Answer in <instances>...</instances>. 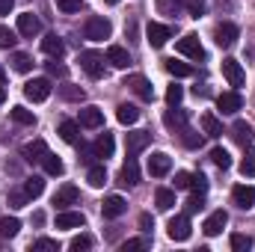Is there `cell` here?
I'll return each instance as SVG.
<instances>
[{
	"instance_id": "obj_1",
	"label": "cell",
	"mask_w": 255,
	"mask_h": 252,
	"mask_svg": "<svg viewBox=\"0 0 255 252\" xmlns=\"http://www.w3.org/2000/svg\"><path fill=\"white\" fill-rule=\"evenodd\" d=\"M77 63H80V68H83L92 80H101V77L107 74V68H104L107 60H104V54H98V51H83Z\"/></svg>"
},
{
	"instance_id": "obj_2",
	"label": "cell",
	"mask_w": 255,
	"mask_h": 252,
	"mask_svg": "<svg viewBox=\"0 0 255 252\" xmlns=\"http://www.w3.org/2000/svg\"><path fill=\"white\" fill-rule=\"evenodd\" d=\"M83 33H86V39H89V42H104V39H110L113 24H110L107 18H101V15H92V18L86 21Z\"/></svg>"
},
{
	"instance_id": "obj_3",
	"label": "cell",
	"mask_w": 255,
	"mask_h": 252,
	"mask_svg": "<svg viewBox=\"0 0 255 252\" xmlns=\"http://www.w3.org/2000/svg\"><path fill=\"white\" fill-rule=\"evenodd\" d=\"M175 51L184 54V57H190V60H205V48H202V42H199L196 33H187L184 39H178L175 42Z\"/></svg>"
},
{
	"instance_id": "obj_4",
	"label": "cell",
	"mask_w": 255,
	"mask_h": 252,
	"mask_svg": "<svg viewBox=\"0 0 255 252\" xmlns=\"http://www.w3.org/2000/svg\"><path fill=\"white\" fill-rule=\"evenodd\" d=\"M145 39H148L151 48H163V45L172 39V27L157 24V21H148V27H145Z\"/></svg>"
},
{
	"instance_id": "obj_5",
	"label": "cell",
	"mask_w": 255,
	"mask_h": 252,
	"mask_svg": "<svg viewBox=\"0 0 255 252\" xmlns=\"http://www.w3.org/2000/svg\"><path fill=\"white\" fill-rule=\"evenodd\" d=\"M51 80L48 77H36V80H27L24 83V95H27V101H45L48 95H51Z\"/></svg>"
},
{
	"instance_id": "obj_6",
	"label": "cell",
	"mask_w": 255,
	"mask_h": 252,
	"mask_svg": "<svg viewBox=\"0 0 255 252\" xmlns=\"http://www.w3.org/2000/svg\"><path fill=\"white\" fill-rule=\"evenodd\" d=\"M151 145V130H130L125 136V148H128V157H136L142 148Z\"/></svg>"
},
{
	"instance_id": "obj_7",
	"label": "cell",
	"mask_w": 255,
	"mask_h": 252,
	"mask_svg": "<svg viewBox=\"0 0 255 252\" xmlns=\"http://www.w3.org/2000/svg\"><path fill=\"white\" fill-rule=\"evenodd\" d=\"M166 235H169L172 241H178V244H181V241H187V238L193 235L190 217H187V214H181V217H172V220H169V226H166Z\"/></svg>"
},
{
	"instance_id": "obj_8",
	"label": "cell",
	"mask_w": 255,
	"mask_h": 252,
	"mask_svg": "<svg viewBox=\"0 0 255 252\" xmlns=\"http://www.w3.org/2000/svg\"><path fill=\"white\" fill-rule=\"evenodd\" d=\"M223 77L229 80V86H244V80H247V71H244V65L238 63V60H223Z\"/></svg>"
},
{
	"instance_id": "obj_9",
	"label": "cell",
	"mask_w": 255,
	"mask_h": 252,
	"mask_svg": "<svg viewBox=\"0 0 255 252\" xmlns=\"http://www.w3.org/2000/svg\"><path fill=\"white\" fill-rule=\"evenodd\" d=\"M169 169H172V157H169L166 151H154V154L148 157V175H154V178H163Z\"/></svg>"
},
{
	"instance_id": "obj_10",
	"label": "cell",
	"mask_w": 255,
	"mask_h": 252,
	"mask_svg": "<svg viewBox=\"0 0 255 252\" xmlns=\"http://www.w3.org/2000/svg\"><path fill=\"white\" fill-rule=\"evenodd\" d=\"M18 33H21L24 39H33V36L42 33V21H39L33 12H24V15H18Z\"/></svg>"
},
{
	"instance_id": "obj_11",
	"label": "cell",
	"mask_w": 255,
	"mask_h": 252,
	"mask_svg": "<svg viewBox=\"0 0 255 252\" xmlns=\"http://www.w3.org/2000/svg\"><path fill=\"white\" fill-rule=\"evenodd\" d=\"M77 199H80V190L74 187V184H63V187L57 190V196H54V205L65 211V208H71V205H77Z\"/></svg>"
},
{
	"instance_id": "obj_12",
	"label": "cell",
	"mask_w": 255,
	"mask_h": 252,
	"mask_svg": "<svg viewBox=\"0 0 255 252\" xmlns=\"http://www.w3.org/2000/svg\"><path fill=\"white\" fill-rule=\"evenodd\" d=\"M214 36H217V45H220V48H232V45L238 42L241 30H238L232 21H226V24H220V27H217V33H214Z\"/></svg>"
},
{
	"instance_id": "obj_13",
	"label": "cell",
	"mask_w": 255,
	"mask_h": 252,
	"mask_svg": "<svg viewBox=\"0 0 255 252\" xmlns=\"http://www.w3.org/2000/svg\"><path fill=\"white\" fill-rule=\"evenodd\" d=\"M226 223H229V214L220 208V211H214V214L205 220V226H202V229H205V235H208V238H217V235L226 229Z\"/></svg>"
},
{
	"instance_id": "obj_14",
	"label": "cell",
	"mask_w": 255,
	"mask_h": 252,
	"mask_svg": "<svg viewBox=\"0 0 255 252\" xmlns=\"http://www.w3.org/2000/svg\"><path fill=\"white\" fill-rule=\"evenodd\" d=\"M139 184V166L133 157H128V163L119 169V187H136Z\"/></svg>"
},
{
	"instance_id": "obj_15",
	"label": "cell",
	"mask_w": 255,
	"mask_h": 252,
	"mask_svg": "<svg viewBox=\"0 0 255 252\" xmlns=\"http://www.w3.org/2000/svg\"><path fill=\"white\" fill-rule=\"evenodd\" d=\"M125 211H128V202L122 196H107L104 205H101V214H104L107 220H116V217H122Z\"/></svg>"
},
{
	"instance_id": "obj_16",
	"label": "cell",
	"mask_w": 255,
	"mask_h": 252,
	"mask_svg": "<svg viewBox=\"0 0 255 252\" xmlns=\"http://www.w3.org/2000/svg\"><path fill=\"white\" fill-rule=\"evenodd\" d=\"M217 104H220V110H223V113H229V116H232V113H238V110L244 107V98H241V92H238V89H232V92H223V95L217 98Z\"/></svg>"
},
{
	"instance_id": "obj_17",
	"label": "cell",
	"mask_w": 255,
	"mask_h": 252,
	"mask_svg": "<svg viewBox=\"0 0 255 252\" xmlns=\"http://www.w3.org/2000/svg\"><path fill=\"white\" fill-rule=\"evenodd\" d=\"M83 223H86V217H83L80 211H68V208H65V211L57 214V229H65V232H68V229H80Z\"/></svg>"
},
{
	"instance_id": "obj_18",
	"label": "cell",
	"mask_w": 255,
	"mask_h": 252,
	"mask_svg": "<svg viewBox=\"0 0 255 252\" xmlns=\"http://www.w3.org/2000/svg\"><path fill=\"white\" fill-rule=\"evenodd\" d=\"M232 199H235V205H238V208L250 211V208L255 205V187H253V184H250V187H247V184H238V187L232 190Z\"/></svg>"
},
{
	"instance_id": "obj_19",
	"label": "cell",
	"mask_w": 255,
	"mask_h": 252,
	"mask_svg": "<svg viewBox=\"0 0 255 252\" xmlns=\"http://www.w3.org/2000/svg\"><path fill=\"white\" fill-rule=\"evenodd\" d=\"M125 86H130V89H133V92H136L142 101H151V98H154V89H151V83H148L142 74H130Z\"/></svg>"
},
{
	"instance_id": "obj_20",
	"label": "cell",
	"mask_w": 255,
	"mask_h": 252,
	"mask_svg": "<svg viewBox=\"0 0 255 252\" xmlns=\"http://www.w3.org/2000/svg\"><path fill=\"white\" fill-rule=\"evenodd\" d=\"M101 125H104V110L101 107L89 104V107L80 110V127H101Z\"/></svg>"
},
{
	"instance_id": "obj_21",
	"label": "cell",
	"mask_w": 255,
	"mask_h": 252,
	"mask_svg": "<svg viewBox=\"0 0 255 252\" xmlns=\"http://www.w3.org/2000/svg\"><path fill=\"white\" fill-rule=\"evenodd\" d=\"M42 51H45L51 60H60V57L65 54V42L57 36V33H48V36L42 39Z\"/></svg>"
},
{
	"instance_id": "obj_22",
	"label": "cell",
	"mask_w": 255,
	"mask_h": 252,
	"mask_svg": "<svg viewBox=\"0 0 255 252\" xmlns=\"http://www.w3.org/2000/svg\"><path fill=\"white\" fill-rule=\"evenodd\" d=\"M92 148H95V157H104V160H107V157H113V151H116V139H113V133H107V130H104V133L95 139V145H92Z\"/></svg>"
},
{
	"instance_id": "obj_23",
	"label": "cell",
	"mask_w": 255,
	"mask_h": 252,
	"mask_svg": "<svg viewBox=\"0 0 255 252\" xmlns=\"http://www.w3.org/2000/svg\"><path fill=\"white\" fill-rule=\"evenodd\" d=\"M107 63L113 65V68H128L130 65V54H128L122 45H110L107 48Z\"/></svg>"
},
{
	"instance_id": "obj_24",
	"label": "cell",
	"mask_w": 255,
	"mask_h": 252,
	"mask_svg": "<svg viewBox=\"0 0 255 252\" xmlns=\"http://www.w3.org/2000/svg\"><path fill=\"white\" fill-rule=\"evenodd\" d=\"M232 136H235V142H241V145H247L250 148V142H253V125L250 122H244V119H238L235 125H232Z\"/></svg>"
},
{
	"instance_id": "obj_25",
	"label": "cell",
	"mask_w": 255,
	"mask_h": 252,
	"mask_svg": "<svg viewBox=\"0 0 255 252\" xmlns=\"http://www.w3.org/2000/svg\"><path fill=\"white\" fill-rule=\"evenodd\" d=\"M45 154H48L45 139H33V142H27V145H24V160H30V163H33V160H39V163H42V157H45Z\"/></svg>"
},
{
	"instance_id": "obj_26",
	"label": "cell",
	"mask_w": 255,
	"mask_h": 252,
	"mask_svg": "<svg viewBox=\"0 0 255 252\" xmlns=\"http://www.w3.org/2000/svg\"><path fill=\"white\" fill-rule=\"evenodd\" d=\"M199 122H202L205 136H214V139H217V136H223V125H220V119H217L214 113H202V119H199Z\"/></svg>"
},
{
	"instance_id": "obj_27",
	"label": "cell",
	"mask_w": 255,
	"mask_h": 252,
	"mask_svg": "<svg viewBox=\"0 0 255 252\" xmlns=\"http://www.w3.org/2000/svg\"><path fill=\"white\" fill-rule=\"evenodd\" d=\"M163 125H166V127H175V130H181V127L187 125V113H184L181 107H175V110H166V116H163Z\"/></svg>"
},
{
	"instance_id": "obj_28",
	"label": "cell",
	"mask_w": 255,
	"mask_h": 252,
	"mask_svg": "<svg viewBox=\"0 0 255 252\" xmlns=\"http://www.w3.org/2000/svg\"><path fill=\"white\" fill-rule=\"evenodd\" d=\"M60 136H63L65 142H77L80 139V122H71V119H65V122H60Z\"/></svg>"
},
{
	"instance_id": "obj_29",
	"label": "cell",
	"mask_w": 255,
	"mask_h": 252,
	"mask_svg": "<svg viewBox=\"0 0 255 252\" xmlns=\"http://www.w3.org/2000/svg\"><path fill=\"white\" fill-rule=\"evenodd\" d=\"M86 181H89V187H95V190H101L104 184H107V169L104 166H89V172H86Z\"/></svg>"
},
{
	"instance_id": "obj_30",
	"label": "cell",
	"mask_w": 255,
	"mask_h": 252,
	"mask_svg": "<svg viewBox=\"0 0 255 252\" xmlns=\"http://www.w3.org/2000/svg\"><path fill=\"white\" fill-rule=\"evenodd\" d=\"M42 166H45V172H48V175H63V172H65L63 160H60L54 151H48V154L42 157Z\"/></svg>"
},
{
	"instance_id": "obj_31",
	"label": "cell",
	"mask_w": 255,
	"mask_h": 252,
	"mask_svg": "<svg viewBox=\"0 0 255 252\" xmlns=\"http://www.w3.org/2000/svg\"><path fill=\"white\" fill-rule=\"evenodd\" d=\"M57 92H60V98L63 101H83V89L80 86H74V83H63V86H57Z\"/></svg>"
},
{
	"instance_id": "obj_32",
	"label": "cell",
	"mask_w": 255,
	"mask_h": 252,
	"mask_svg": "<svg viewBox=\"0 0 255 252\" xmlns=\"http://www.w3.org/2000/svg\"><path fill=\"white\" fill-rule=\"evenodd\" d=\"M21 232V220L18 217H3L0 220V238H15Z\"/></svg>"
},
{
	"instance_id": "obj_33",
	"label": "cell",
	"mask_w": 255,
	"mask_h": 252,
	"mask_svg": "<svg viewBox=\"0 0 255 252\" xmlns=\"http://www.w3.org/2000/svg\"><path fill=\"white\" fill-rule=\"evenodd\" d=\"M116 119H119L122 125H133V122L139 119V110H136L133 104H119V110H116Z\"/></svg>"
},
{
	"instance_id": "obj_34",
	"label": "cell",
	"mask_w": 255,
	"mask_h": 252,
	"mask_svg": "<svg viewBox=\"0 0 255 252\" xmlns=\"http://www.w3.org/2000/svg\"><path fill=\"white\" fill-rule=\"evenodd\" d=\"M24 193H27L30 199L42 196V193H45V178H42V175H30V178L24 181Z\"/></svg>"
},
{
	"instance_id": "obj_35",
	"label": "cell",
	"mask_w": 255,
	"mask_h": 252,
	"mask_svg": "<svg viewBox=\"0 0 255 252\" xmlns=\"http://www.w3.org/2000/svg\"><path fill=\"white\" fill-rule=\"evenodd\" d=\"M154 202H157V208H160V211H169V208L175 205V190L160 187L157 193H154Z\"/></svg>"
},
{
	"instance_id": "obj_36",
	"label": "cell",
	"mask_w": 255,
	"mask_h": 252,
	"mask_svg": "<svg viewBox=\"0 0 255 252\" xmlns=\"http://www.w3.org/2000/svg\"><path fill=\"white\" fill-rule=\"evenodd\" d=\"M163 68H166L172 77H190V74H193L190 65H187V63H178V60H166V63H163Z\"/></svg>"
},
{
	"instance_id": "obj_37",
	"label": "cell",
	"mask_w": 255,
	"mask_h": 252,
	"mask_svg": "<svg viewBox=\"0 0 255 252\" xmlns=\"http://www.w3.org/2000/svg\"><path fill=\"white\" fill-rule=\"evenodd\" d=\"M181 142H184L187 148H199V145H202V133L184 125V127H181Z\"/></svg>"
},
{
	"instance_id": "obj_38",
	"label": "cell",
	"mask_w": 255,
	"mask_h": 252,
	"mask_svg": "<svg viewBox=\"0 0 255 252\" xmlns=\"http://www.w3.org/2000/svg\"><path fill=\"white\" fill-rule=\"evenodd\" d=\"M229 244H232V250H235V252H250L255 241L250 238V235H232V241H229Z\"/></svg>"
},
{
	"instance_id": "obj_39",
	"label": "cell",
	"mask_w": 255,
	"mask_h": 252,
	"mask_svg": "<svg viewBox=\"0 0 255 252\" xmlns=\"http://www.w3.org/2000/svg\"><path fill=\"white\" fill-rule=\"evenodd\" d=\"M181 6H184V12H187L190 18L205 15V9H208V3H205V0H181Z\"/></svg>"
},
{
	"instance_id": "obj_40",
	"label": "cell",
	"mask_w": 255,
	"mask_h": 252,
	"mask_svg": "<svg viewBox=\"0 0 255 252\" xmlns=\"http://www.w3.org/2000/svg\"><path fill=\"white\" fill-rule=\"evenodd\" d=\"M12 119L18 125H36V116L27 110V107H12Z\"/></svg>"
},
{
	"instance_id": "obj_41",
	"label": "cell",
	"mask_w": 255,
	"mask_h": 252,
	"mask_svg": "<svg viewBox=\"0 0 255 252\" xmlns=\"http://www.w3.org/2000/svg\"><path fill=\"white\" fill-rule=\"evenodd\" d=\"M211 160H214V166H220V169H229V166H232V154H229L226 148H214V151H211Z\"/></svg>"
},
{
	"instance_id": "obj_42",
	"label": "cell",
	"mask_w": 255,
	"mask_h": 252,
	"mask_svg": "<svg viewBox=\"0 0 255 252\" xmlns=\"http://www.w3.org/2000/svg\"><path fill=\"white\" fill-rule=\"evenodd\" d=\"M12 65H15V71H21V74H27V71L33 68V60H30V54H21V51H18V54L12 57Z\"/></svg>"
},
{
	"instance_id": "obj_43",
	"label": "cell",
	"mask_w": 255,
	"mask_h": 252,
	"mask_svg": "<svg viewBox=\"0 0 255 252\" xmlns=\"http://www.w3.org/2000/svg\"><path fill=\"white\" fill-rule=\"evenodd\" d=\"M181 98H184V89H181L178 83H172V86L166 89V104H169V107H178Z\"/></svg>"
},
{
	"instance_id": "obj_44",
	"label": "cell",
	"mask_w": 255,
	"mask_h": 252,
	"mask_svg": "<svg viewBox=\"0 0 255 252\" xmlns=\"http://www.w3.org/2000/svg\"><path fill=\"white\" fill-rule=\"evenodd\" d=\"M205 208V196L202 193H196V196H190L187 202H184V214L190 217V214H196V211H202Z\"/></svg>"
},
{
	"instance_id": "obj_45",
	"label": "cell",
	"mask_w": 255,
	"mask_h": 252,
	"mask_svg": "<svg viewBox=\"0 0 255 252\" xmlns=\"http://www.w3.org/2000/svg\"><path fill=\"white\" fill-rule=\"evenodd\" d=\"M241 172H244V175H250V178H255V148H250V151H247V157L241 160Z\"/></svg>"
},
{
	"instance_id": "obj_46",
	"label": "cell",
	"mask_w": 255,
	"mask_h": 252,
	"mask_svg": "<svg viewBox=\"0 0 255 252\" xmlns=\"http://www.w3.org/2000/svg\"><path fill=\"white\" fill-rule=\"evenodd\" d=\"M33 250H36V252H57V250H60V244H57V241H51V238H39V241L33 244Z\"/></svg>"
},
{
	"instance_id": "obj_47",
	"label": "cell",
	"mask_w": 255,
	"mask_h": 252,
	"mask_svg": "<svg viewBox=\"0 0 255 252\" xmlns=\"http://www.w3.org/2000/svg\"><path fill=\"white\" fill-rule=\"evenodd\" d=\"M89 247H92V238H89V235H80V238H74V241L68 244L71 252H83V250H89Z\"/></svg>"
},
{
	"instance_id": "obj_48",
	"label": "cell",
	"mask_w": 255,
	"mask_h": 252,
	"mask_svg": "<svg viewBox=\"0 0 255 252\" xmlns=\"http://www.w3.org/2000/svg\"><path fill=\"white\" fill-rule=\"evenodd\" d=\"M15 42H18V36L9 27H0V48H15Z\"/></svg>"
},
{
	"instance_id": "obj_49",
	"label": "cell",
	"mask_w": 255,
	"mask_h": 252,
	"mask_svg": "<svg viewBox=\"0 0 255 252\" xmlns=\"http://www.w3.org/2000/svg\"><path fill=\"white\" fill-rule=\"evenodd\" d=\"M27 202H30V196H27L24 190H15V193H9V205H12V208H24Z\"/></svg>"
},
{
	"instance_id": "obj_50",
	"label": "cell",
	"mask_w": 255,
	"mask_h": 252,
	"mask_svg": "<svg viewBox=\"0 0 255 252\" xmlns=\"http://www.w3.org/2000/svg\"><path fill=\"white\" fill-rule=\"evenodd\" d=\"M57 6L63 9L65 15H74V12H80V0H57Z\"/></svg>"
},
{
	"instance_id": "obj_51",
	"label": "cell",
	"mask_w": 255,
	"mask_h": 252,
	"mask_svg": "<svg viewBox=\"0 0 255 252\" xmlns=\"http://www.w3.org/2000/svg\"><path fill=\"white\" fill-rule=\"evenodd\" d=\"M157 9H160V12H169V15H175V12L181 9V3H178V0H157Z\"/></svg>"
},
{
	"instance_id": "obj_52",
	"label": "cell",
	"mask_w": 255,
	"mask_h": 252,
	"mask_svg": "<svg viewBox=\"0 0 255 252\" xmlns=\"http://www.w3.org/2000/svg\"><path fill=\"white\" fill-rule=\"evenodd\" d=\"M193 175L190 172H175V190H190Z\"/></svg>"
},
{
	"instance_id": "obj_53",
	"label": "cell",
	"mask_w": 255,
	"mask_h": 252,
	"mask_svg": "<svg viewBox=\"0 0 255 252\" xmlns=\"http://www.w3.org/2000/svg\"><path fill=\"white\" fill-rule=\"evenodd\" d=\"M190 187L196 190V193H202V196H205V193H208V178H205V175H202V172H199V175H193Z\"/></svg>"
},
{
	"instance_id": "obj_54",
	"label": "cell",
	"mask_w": 255,
	"mask_h": 252,
	"mask_svg": "<svg viewBox=\"0 0 255 252\" xmlns=\"http://www.w3.org/2000/svg\"><path fill=\"white\" fill-rule=\"evenodd\" d=\"M122 250H125V252H133V250H148V241H125V244H122Z\"/></svg>"
},
{
	"instance_id": "obj_55",
	"label": "cell",
	"mask_w": 255,
	"mask_h": 252,
	"mask_svg": "<svg viewBox=\"0 0 255 252\" xmlns=\"http://www.w3.org/2000/svg\"><path fill=\"white\" fill-rule=\"evenodd\" d=\"M48 74H51V77H65V65H60L57 60H51V63H48Z\"/></svg>"
},
{
	"instance_id": "obj_56",
	"label": "cell",
	"mask_w": 255,
	"mask_h": 252,
	"mask_svg": "<svg viewBox=\"0 0 255 252\" xmlns=\"http://www.w3.org/2000/svg\"><path fill=\"white\" fill-rule=\"evenodd\" d=\"M151 226H154V220H151L148 214H139V229H142V232H151Z\"/></svg>"
},
{
	"instance_id": "obj_57",
	"label": "cell",
	"mask_w": 255,
	"mask_h": 252,
	"mask_svg": "<svg viewBox=\"0 0 255 252\" xmlns=\"http://www.w3.org/2000/svg\"><path fill=\"white\" fill-rule=\"evenodd\" d=\"M12 6H15V0H0V15H9Z\"/></svg>"
},
{
	"instance_id": "obj_58",
	"label": "cell",
	"mask_w": 255,
	"mask_h": 252,
	"mask_svg": "<svg viewBox=\"0 0 255 252\" xmlns=\"http://www.w3.org/2000/svg\"><path fill=\"white\" fill-rule=\"evenodd\" d=\"M0 83H6V68L0 65Z\"/></svg>"
},
{
	"instance_id": "obj_59",
	"label": "cell",
	"mask_w": 255,
	"mask_h": 252,
	"mask_svg": "<svg viewBox=\"0 0 255 252\" xmlns=\"http://www.w3.org/2000/svg\"><path fill=\"white\" fill-rule=\"evenodd\" d=\"M6 101V89H3V83H0V104Z\"/></svg>"
},
{
	"instance_id": "obj_60",
	"label": "cell",
	"mask_w": 255,
	"mask_h": 252,
	"mask_svg": "<svg viewBox=\"0 0 255 252\" xmlns=\"http://www.w3.org/2000/svg\"><path fill=\"white\" fill-rule=\"evenodd\" d=\"M104 3H110V6H116V3H119V0H104Z\"/></svg>"
}]
</instances>
